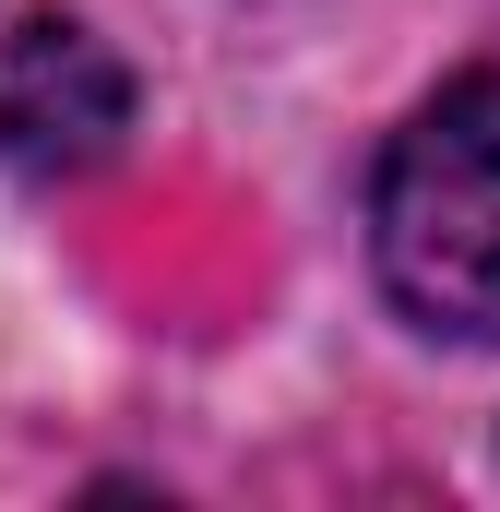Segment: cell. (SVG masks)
<instances>
[{"mask_svg": "<svg viewBox=\"0 0 500 512\" xmlns=\"http://www.w3.org/2000/svg\"><path fill=\"white\" fill-rule=\"evenodd\" d=\"M370 262L405 322L500 346V72L441 84L370 179Z\"/></svg>", "mask_w": 500, "mask_h": 512, "instance_id": "1", "label": "cell"}, {"mask_svg": "<svg viewBox=\"0 0 500 512\" xmlns=\"http://www.w3.org/2000/svg\"><path fill=\"white\" fill-rule=\"evenodd\" d=\"M131 131V72L120 48L72 12H24L12 48H0V155L24 179H84L108 167Z\"/></svg>", "mask_w": 500, "mask_h": 512, "instance_id": "2", "label": "cell"}]
</instances>
